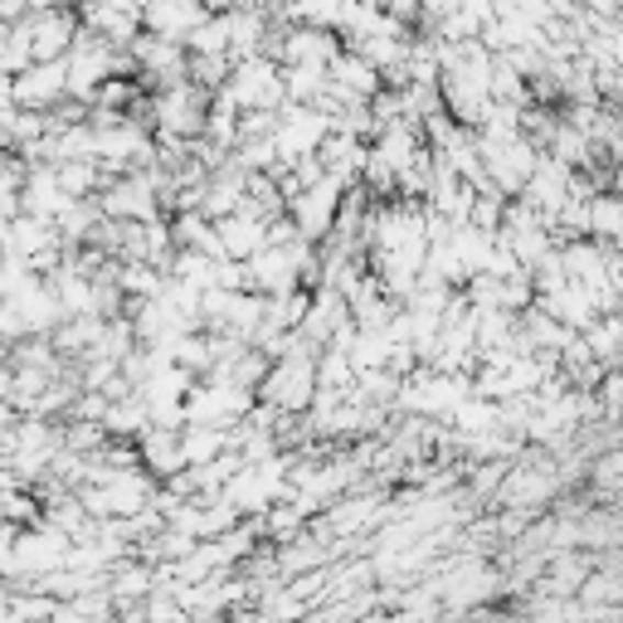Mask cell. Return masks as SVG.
Here are the masks:
<instances>
[{"label": "cell", "instance_id": "cell-1", "mask_svg": "<svg viewBox=\"0 0 623 623\" xmlns=\"http://www.w3.org/2000/svg\"><path fill=\"white\" fill-rule=\"evenodd\" d=\"M59 74L64 64H44V69H25V78L15 84V98H25V103H35V98H54L59 93Z\"/></svg>", "mask_w": 623, "mask_h": 623}]
</instances>
